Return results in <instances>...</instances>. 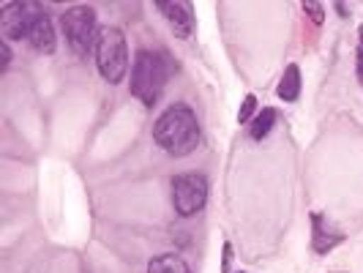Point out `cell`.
<instances>
[{
	"label": "cell",
	"instance_id": "obj_1",
	"mask_svg": "<svg viewBox=\"0 0 363 273\" xmlns=\"http://www.w3.org/2000/svg\"><path fill=\"white\" fill-rule=\"evenodd\" d=\"M153 140L169 156H189L200 145V123L189 104H172L153 123Z\"/></svg>",
	"mask_w": 363,
	"mask_h": 273
},
{
	"label": "cell",
	"instance_id": "obj_2",
	"mask_svg": "<svg viewBox=\"0 0 363 273\" xmlns=\"http://www.w3.org/2000/svg\"><path fill=\"white\" fill-rule=\"evenodd\" d=\"M169 77V66L162 52H150L140 50L134 57V69H131V93L134 99H140L145 107H156V101L162 99L164 85Z\"/></svg>",
	"mask_w": 363,
	"mask_h": 273
},
{
	"label": "cell",
	"instance_id": "obj_3",
	"mask_svg": "<svg viewBox=\"0 0 363 273\" xmlns=\"http://www.w3.org/2000/svg\"><path fill=\"white\" fill-rule=\"evenodd\" d=\"M96 66L99 74L107 79L109 85H118L123 82V77L128 72V44L126 36L121 28H101L99 38H96Z\"/></svg>",
	"mask_w": 363,
	"mask_h": 273
},
{
	"label": "cell",
	"instance_id": "obj_4",
	"mask_svg": "<svg viewBox=\"0 0 363 273\" xmlns=\"http://www.w3.org/2000/svg\"><path fill=\"white\" fill-rule=\"evenodd\" d=\"M60 28L63 36L69 41L72 52L77 57H88L91 52H96V11L91 6H74L60 17Z\"/></svg>",
	"mask_w": 363,
	"mask_h": 273
},
{
	"label": "cell",
	"instance_id": "obj_5",
	"mask_svg": "<svg viewBox=\"0 0 363 273\" xmlns=\"http://www.w3.org/2000/svg\"><path fill=\"white\" fill-rule=\"evenodd\" d=\"M208 200V181L200 172H183L172 181V205L178 216H194Z\"/></svg>",
	"mask_w": 363,
	"mask_h": 273
},
{
	"label": "cell",
	"instance_id": "obj_6",
	"mask_svg": "<svg viewBox=\"0 0 363 273\" xmlns=\"http://www.w3.org/2000/svg\"><path fill=\"white\" fill-rule=\"evenodd\" d=\"M25 38L30 41V47L36 52H55V30L52 22L47 17V11L38 6V3H30V11H28V25H25Z\"/></svg>",
	"mask_w": 363,
	"mask_h": 273
},
{
	"label": "cell",
	"instance_id": "obj_7",
	"mask_svg": "<svg viewBox=\"0 0 363 273\" xmlns=\"http://www.w3.org/2000/svg\"><path fill=\"white\" fill-rule=\"evenodd\" d=\"M159 11H162L172 33L178 38H189L194 33V6L186 3V0H169V3H159Z\"/></svg>",
	"mask_w": 363,
	"mask_h": 273
},
{
	"label": "cell",
	"instance_id": "obj_8",
	"mask_svg": "<svg viewBox=\"0 0 363 273\" xmlns=\"http://www.w3.org/2000/svg\"><path fill=\"white\" fill-rule=\"evenodd\" d=\"M311 227H314V233H311V246H314V252L317 255H328L330 249H336L342 240H345V235L342 233H330V230H325V224H323V216L320 213H314L311 216Z\"/></svg>",
	"mask_w": 363,
	"mask_h": 273
},
{
	"label": "cell",
	"instance_id": "obj_9",
	"mask_svg": "<svg viewBox=\"0 0 363 273\" xmlns=\"http://www.w3.org/2000/svg\"><path fill=\"white\" fill-rule=\"evenodd\" d=\"M279 99H284V101H295L298 96H301V69L290 63L287 69H284V77H281V82H279Z\"/></svg>",
	"mask_w": 363,
	"mask_h": 273
},
{
	"label": "cell",
	"instance_id": "obj_10",
	"mask_svg": "<svg viewBox=\"0 0 363 273\" xmlns=\"http://www.w3.org/2000/svg\"><path fill=\"white\" fill-rule=\"evenodd\" d=\"M147 273H191L178 255H162L147 262Z\"/></svg>",
	"mask_w": 363,
	"mask_h": 273
},
{
	"label": "cell",
	"instance_id": "obj_11",
	"mask_svg": "<svg viewBox=\"0 0 363 273\" xmlns=\"http://www.w3.org/2000/svg\"><path fill=\"white\" fill-rule=\"evenodd\" d=\"M273 123H276V112H273L271 107H265L255 118V123H252V137H255V140L268 137V134H271V128H273Z\"/></svg>",
	"mask_w": 363,
	"mask_h": 273
},
{
	"label": "cell",
	"instance_id": "obj_12",
	"mask_svg": "<svg viewBox=\"0 0 363 273\" xmlns=\"http://www.w3.org/2000/svg\"><path fill=\"white\" fill-rule=\"evenodd\" d=\"M257 109V99L255 96H246L243 104H240V112H238V123H249V118L255 115Z\"/></svg>",
	"mask_w": 363,
	"mask_h": 273
},
{
	"label": "cell",
	"instance_id": "obj_13",
	"mask_svg": "<svg viewBox=\"0 0 363 273\" xmlns=\"http://www.w3.org/2000/svg\"><path fill=\"white\" fill-rule=\"evenodd\" d=\"M301 9H303V14H309L314 25H323V19H325V9H323V3H303Z\"/></svg>",
	"mask_w": 363,
	"mask_h": 273
},
{
	"label": "cell",
	"instance_id": "obj_14",
	"mask_svg": "<svg viewBox=\"0 0 363 273\" xmlns=\"http://www.w3.org/2000/svg\"><path fill=\"white\" fill-rule=\"evenodd\" d=\"M11 63V50H9V41H0V74L9 69Z\"/></svg>",
	"mask_w": 363,
	"mask_h": 273
},
{
	"label": "cell",
	"instance_id": "obj_15",
	"mask_svg": "<svg viewBox=\"0 0 363 273\" xmlns=\"http://www.w3.org/2000/svg\"><path fill=\"white\" fill-rule=\"evenodd\" d=\"M230 262H233V246H230V243H224V260H221V271L224 273L230 271Z\"/></svg>",
	"mask_w": 363,
	"mask_h": 273
},
{
	"label": "cell",
	"instance_id": "obj_16",
	"mask_svg": "<svg viewBox=\"0 0 363 273\" xmlns=\"http://www.w3.org/2000/svg\"><path fill=\"white\" fill-rule=\"evenodd\" d=\"M358 63H355V69H358V82L363 85V47L358 50V57H355Z\"/></svg>",
	"mask_w": 363,
	"mask_h": 273
},
{
	"label": "cell",
	"instance_id": "obj_17",
	"mask_svg": "<svg viewBox=\"0 0 363 273\" xmlns=\"http://www.w3.org/2000/svg\"><path fill=\"white\" fill-rule=\"evenodd\" d=\"M358 33H361V44H363V25H361V30H358Z\"/></svg>",
	"mask_w": 363,
	"mask_h": 273
}]
</instances>
